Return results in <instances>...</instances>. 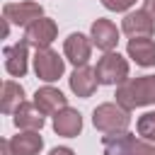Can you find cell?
<instances>
[{
	"label": "cell",
	"instance_id": "6da1fadb",
	"mask_svg": "<svg viewBox=\"0 0 155 155\" xmlns=\"http://www.w3.org/2000/svg\"><path fill=\"white\" fill-rule=\"evenodd\" d=\"M116 102L121 107L138 109V107H150L155 104V75H140V78H128L116 87Z\"/></svg>",
	"mask_w": 155,
	"mask_h": 155
},
{
	"label": "cell",
	"instance_id": "7a4b0ae2",
	"mask_svg": "<svg viewBox=\"0 0 155 155\" xmlns=\"http://www.w3.org/2000/svg\"><path fill=\"white\" fill-rule=\"evenodd\" d=\"M92 124L104 136L107 133H121V131H128V126H131V111L126 107H121L119 102H104V104L94 107Z\"/></svg>",
	"mask_w": 155,
	"mask_h": 155
},
{
	"label": "cell",
	"instance_id": "3957f363",
	"mask_svg": "<svg viewBox=\"0 0 155 155\" xmlns=\"http://www.w3.org/2000/svg\"><path fill=\"white\" fill-rule=\"evenodd\" d=\"M104 155H155V143L145 138H136L128 131L121 133H107L102 138Z\"/></svg>",
	"mask_w": 155,
	"mask_h": 155
},
{
	"label": "cell",
	"instance_id": "277c9868",
	"mask_svg": "<svg viewBox=\"0 0 155 155\" xmlns=\"http://www.w3.org/2000/svg\"><path fill=\"white\" fill-rule=\"evenodd\" d=\"M94 73H97L99 85L119 87L121 82H126V80H128V61H126L119 51H107V53L97 61Z\"/></svg>",
	"mask_w": 155,
	"mask_h": 155
},
{
	"label": "cell",
	"instance_id": "5b68a950",
	"mask_svg": "<svg viewBox=\"0 0 155 155\" xmlns=\"http://www.w3.org/2000/svg\"><path fill=\"white\" fill-rule=\"evenodd\" d=\"M34 73L39 80L44 82H56L58 78H63L65 73V61L58 56V51H53L51 46L46 48H36L34 51Z\"/></svg>",
	"mask_w": 155,
	"mask_h": 155
},
{
	"label": "cell",
	"instance_id": "8992f818",
	"mask_svg": "<svg viewBox=\"0 0 155 155\" xmlns=\"http://www.w3.org/2000/svg\"><path fill=\"white\" fill-rule=\"evenodd\" d=\"M44 17V7L34 0H19V2H5L2 5V19L17 27H27L34 19Z\"/></svg>",
	"mask_w": 155,
	"mask_h": 155
},
{
	"label": "cell",
	"instance_id": "52a82bcc",
	"mask_svg": "<svg viewBox=\"0 0 155 155\" xmlns=\"http://www.w3.org/2000/svg\"><path fill=\"white\" fill-rule=\"evenodd\" d=\"M56 36H58V27H56V22H53L51 17H46V15L24 27V41H27L29 46H34V48H46V46H51Z\"/></svg>",
	"mask_w": 155,
	"mask_h": 155
},
{
	"label": "cell",
	"instance_id": "ba28073f",
	"mask_svg": "<svg viewBox=\"0 0 155 155\" xmlns=\"http://www.w3.org/2000/svg\"><path fill=\"white\" fill-rule=\"evenodd\" d=\"M121 31L128 39H138V36H153L155 31V17L143 7V10H131L126 12V17L121 19Z\"/></svg>",
	"mask_w": 155,
	"mask_h": 155
},
{
	"label": "cell",
	"instance_id": "9c48e42d",
	"mask_svg": "<svg viewBox=\"0 0 155 155\" xmlns=\"http://www.w3.org/2000/svg\"><path fill=\"white\" fill-rule=\"evenodd\" d=\"M92 39L80 34V31H73L68 34V39L63 41V53H65V61H70L75 68L80 65H87L90 56H92Z\"/></svg>",
	"mask_w": 155,
	"mask_h": 155
},
{
	"label": "cell",
	"instance_id": "30bf717a",
	"mask_svg": "<svg viewBox=\"0 0 155 155\" xmlns=\"http://www.w3.org/2000/svg\"><path fill=\"white\" fill-rule=\"evenodd\" d=\"M34 104H36V109H39L44 116H56L61 109L68 107V97H65L58 87L46 85V87H39V90L34 92Z\"/></svg>",
	"mask_w": 155,
	"mask_h": 155
},
{
	"label": "cell",
	"instance_id": "8fae6325",
	"mask_svg": "<svg viewBox=\"0 0 155 155\" xmlns=\"http://www.w3.org/2000/svg\"><path fill=\"white\" fill-rule=\"evenodd\" d=\"M90 39H92V44H94L99 51L107 53V51H114V48H116V44H119V29H116V24H114L111 19L99 17V19L92 22Z\"/></svg>",
	"mask_w": 155,
	"mask_h": 155
},
{
	"label": "cell",
	"instance_id": "7c38bea8",
	"mask_svg": "<svg viewBox=\"0 0 155 155\" xmlns=\"http://www.w3.org/2000/svg\"><path fill=\"white\" fill-rule=\"evenodd\" d=\"M5 56V70L12 75V78H24L27 75V68H29V44L22 39L12 46H7L2 51Z\"/></svg>",
	"mask_w": 155,
	"mask_h": 155
},
{
	"label": "cell",
	"instance_id": "4fadbf2b",
	"mask_svg": "<svg viewBox=\"0 0 155 155\" xmlns=\"http://www.w3.org/2000/svg\"><path fill=\"white\" fill-rule=\"evenodd\" d=\"M68 85H70L73 94H78V97L85 99V97H92V94H94L99 80H97L94 68H90V65H80V68H75L73 75L68 78Z\"/></svg>",
	"mask_w": 155,
	"mask_h": 155
},
{
	"label": "cell",
	"instance_id": "5bb4252c",
	"mask_svg": "<svg viewBox=\"0 0 155 155\" xmlns=\"http://www.w3.org/2000/svg\"><path fill=\"white\" fill-rule=\"evenodd\" d=\"M128 58L140 65V68H153L155 65V41L150 36H138V39H128L126 46Z\"/></svg>",
	"mask_w": 155,
	"mask_h": 155
},
{
	"label": "cell",
	"instance_id": "9a60e30c",
	"mask_svg": "<svg viewBox=\"0 0 155 155\" xmlns=\"http://www.w3.org/2000/svg\"><path fill=\"white\" fill-rule=\"evenodd\" d=\"M12 121L19 131H41L44 128V114L36 109L34 102H22L15 114H12Z\"/></svg>",
	"mask_w": 155,
	"mask_h": 155
},
{
	"label": "cell",
	"instance_id": "2e32d148",
	"mask_svg": "<svg viewBox=\"0 0 155 155\" xmlns=\"http://www.w3.org/2000/svg\"><path fill=\"white\" fill-rule=\"evenodd\" d=\"M53 131L58 136H63V138H75L82 131V116H80V111L73 109V107L61 109L53 116Z\"/></svg>",
	"mask_w": 155,
	"mask_h": 155
},
{
	"label": "cell",
	"instance_id": "e0dca14e",
	"mask_svg": "<svg viewBox=\"0 0 155 155\" xmlns=\"http://www.w3.org/2000/svg\"><path fill=\"white\" fill-rule=\"evenodd\" d=\"M10 145L15 155H39L44 148V138L39 136V131H19L10 138Z\"/></svg>",
	"mask_w": 155,
	"mask_h": 155
},
{
	"label": "cell",
	"instance_id": "ac0fdd59",
	"mask_svg": "<svg viewBox=\"0 0 155 155\" xmlns=\"http://www.w3.org/2000/svg\"><path fill=\"white\" fill-rule=\"evenodd\" d=\"M24 102V87L15 80L2 82V99H0V109L2 114H15V109Z\"/></svg>",
	"mask_w": 155,
	"mask_h": 155
},
{
	"label": "cell",
	"instance_id": "d6986e66",
	"mask_svg": "<svg viewBox=\"0 0 155 155\" xmlns=\"http://www.w3.org/2000/svg\"><path fill=\"white\" fill-rule=\"evenodd\" d=\"M136 131H138L140 138L155 143V111H145V114H140L138 121H136Z\"/></svg>",
	"mask_w": 155,
	"mask_h": 155
},
{
	"label": "cell",
	"instance_id": "ffe728a7",
	"mask_svg": "<svg viewBox=\"0 0 155 155\" xmlns=\"http://www.w3.org/2000/svg\"><path fill=\"white\" fill-rule=\"evenodd\" d=\"M138 0H102V5L111 12H128Z\"/></svg>",
	"mask_w": 155,
	"mask_h": 155
},
{
	"label": "cell",
	"instance_id": "44dd1931",
	"mask_svg": "<svg viewBox=\"0 0 155 155\" xmlns=\"http://www.w3.org/2000/svg\"><path fill=\"white\" fill-rule=\"evenodd\" d=\"M48 155H75V153H73L70 148H65V145H58V148H51Z\"/></svg>",
	"mask_w": 155,
	"mask_h": 155
},
{
	"label": "cell",
	"instance_id": "7402d4cb",
	"mask_svg": "<svg viewBox=\"0 0 155 155\" xmlns=\"http://www.w3.org/2000/svg\"><path fill=\"white\" fill-rule=\"evenodd\" d=\"M0 150H2V155H15V153H12V145H10V140H7V138H2V140H0Z\"/></svg>",
	"mask_w": 155,
	"mask_h": 155
},
{
	"label": "cell",
	"instance_id": "603a6c76",
	"mask_svg": "<svg viewBox=\"0 0 155 155\" xmlns=\"http://www.w3.org/2000/svg\"><path fill=\"white\" fill-rule=\"evenodd\" d=\"M145 10H148V12L155 17V0H145Z\"/></svg>",
	"mask_w": 155,
	"mask_h": 155
}]
</instances>
